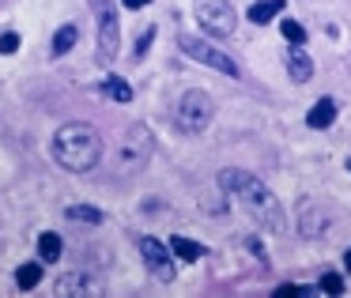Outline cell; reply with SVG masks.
<instances>
[{
	"instance_id": "1",
	"label": "cell",
	"mask_w": 351,
	"mask_h": 298,
	"mask_svg": "<svg viewBox=\"0 0 351 298\" xmlns=\"http://www.w3.org/2000/svg\"><path fill=\"white\" fill-rule=\"evenodd\" d=\"M219 189L227 193L261 230H268V234H283V230H287V223H283V204L276 200V193L268 189L261 177L250 174V170H238V166L219 170Z\"/></svg>"
},
{
	"instance_id": "2",
	"label": "cell",
	"mask_w": 351,
	"mask_h": 298,
	"mask_svg": "<svg viewBox=\"0 0 351 298\" xmlns=\"http://www.w3.org/2000/svg\"><path fill=\"white\" fill-rule=\"evenodd\" d=\"M49 151H53L57 166L72 170V174H87V170H95L102 159V136L91 125L72 121V125H64V129H57Z\"/></svg>"
},
{
	"instance_id": "3",
	"label": "cell",
	"mask_w": 351,
	"mask_h": 298,
	"mask_svg": "<svg viewBox=\"0 0 351 298\" xmlns=\"http://www.w3.org/2000/svg\"><path fill=\"white\" fill-rule=\"evenodd\" d=\"M152 132H147V125H129L121 136V144H117V174L129 177V174H140V170L147 166V159H152Z\"/></svg>"
},
{
	"instance_id": "4",
	"label": "cell",
	"mask_w": 351,
	"mask_h": 298,
	"mask_svg": "<svg viewBox=\"0 0 351 298\" xmlns=\"http://www.w3.org/2000/svg\"><path fill=\"white\" fill-rule=\"evenodd\" d=\"M215 117V102L208 91H185L182 99H178V110H174V121L178 129L185 132V136H197V132H204L208 125H212Z\"/></svg>"
},
{
	"instance_id": "5",
	"label": "cell",
	"mask_w": 351,
	"mask_h": 298,
	"mask_svg": "<svg viewBox=\"0 0 351 298\" xmlns=\"http://www.w3.org/2000/svg\"><path fill=\"white\" fill-rule=\"evenodd\" d=\"M178 46H182V53H185V57H193V61L208 64V69H215V72H223L227 79H238V72H242L227 53H223V49H215L212 42L197 38V34H182V38H178Z\"/></svg>"
},
{
	"instance_id": "6",
	"label": "cell",
	"mask_w": 351,
	"mask_h": 298,
	"mask_svg": "<svg viewBox=\"0 0 351 298\" xmlns=\"http://www.w3.org/2000/svg\"><path fill=\"white\" fill-rule=\"evenodd\" d=\"M193 8H197V23L208 34H215V38H230L234 34L238 19H234L230 0H193Z\"/></svg>"
},
{
	"instance_id": "7",
	"label": "cell",
	"mask_w": 351,
	"mask_h": 298,
	"mask_svg": "<svg viewBox=\"0 0 351 298\" xmlns=\"http://www.w3.org/2000/svg\"><path fill=\"white\" fill-rule=\"evenodd\" d=\"M140 260H144L147 275H155L159 283L174 280V253H170V245H162L159 238H140Z\"/></svg>"
},
{
	"instance_id": "8",
	"label": "cell",
	"mask_w": 351,
	"mask_h": 298,
	"mask_svg": "<svg viewBox=\"0 0 351 298\" xmlns=\"http://www.w3.org/2000/svg\"><path fill=\"white\" fill-rule=\"evenodd\" d=\"M99 12V61L102 64H114L117 61V49H121V23H117V8L114 4H102Z\"/></svg>"
},
{
	"instance_id": "9",
	"label": "cell",
	"mask_w": 351,
	"mask_h": 298,
	"mask_svg": "<svg viewBox=\"0 0 351 298\" xmlns=\"http://www.w3.org/2000/svg\"><path fill=\"white\" fill-rule=\"evenodd\" d=\"M328 227H332V219H328V208L321 200H313V197L298 200V234L321 238V234H328Z\"/></svg>"
},
{
	"instance_id": "10",
	"label": "cell",
	"mask_w": 351,
	"mask_h": 298,
	"mask_svg": "<svg viewBox=\"0 0 351 298\" xmlns=\"http://www.w3.org/2000/svg\"><path fill=\"white\" fill-rule=\"evenodd\" d=\"M287 72H291L295 84H310V79H313V61H310V53H306L302 46H295L287 53Z\"/></svg>"
},
{
	"instance_id": "11",
	"label": "cell",
	"mask_w": 351,
	"mask_h": 298,
	"mask_svg": "<svg viewBox=\"0 0 351 298\" xmlns=\"http://www.w3.org/2000/svg\"><path fill=\"white\" fill-rule=\"evenodd\" d=\"M336 114H340L336 99H317V102H313V110L306 114V125H310V129H328V125L336 121Z\"/></svg>"
},
{
	"instance_id": "12",
	"label": "cell",
	"mask_w": 351,
	"mask_h": 298,
	"mask_svg": "<svg viewBox=\"0 0 351 298\" xmlns=\"http://www.w3.org/2000/svg\"><path fill=\"white\" fill-rule=\"evenodd\" d=\"M287 8V0H257V4H250V23H257V27H265V23H272L280 12Z\"/></svg>"
},
{
	"instance_id": "13",
	"label": "cell",
	"mask_w": 351,
	"mask_h": 298,
	"mask_svg": "<svg viewBox=\"0 0 351 298\" xmlns=\"http://www.w3.org/2000/svg\"><path fill=\"white\" fill-rule=\"evenodd\" d=\"M64 253V242L57 230H42L38 234V260H46V264H53V260H61Z\"/></svg>"
},
{
	"instance_id": "14",
	"label": "cell",
	"mask_w": 351,
	"mask_h": 298,
	"mask_svg": "<svg viewBox=\"0 0 351 298\" xmlns=\"http://www.w3.org/2000/svg\"><path fill=\"white\" fill-rule=\"evenodd\" d=\"M99 91L106 95L110 102H132V87L125 84L121 76H114V72H110V76H102V79H99Z\"/></svg>"
},
{
	"instance_id": "15",
	"label": "cell",
	"mask_w": 351,
	"mask_h": 298,
	"mask_svg": "<svg viewBox=\"0 0 351 298\" xmlns=\"http://www.w3.org/2000/svg\"><path fill=\"white\" fill-rule=\"evenodd\" d=\"M170 253H174V260H200L208 249H204L200 242H193V238L174 234V238H170Z\"/></svg>"
},
{
	"instance_id": "16",
	"label": "cell",
	"mask_w": 351,
	"mask_h": 298,
	"mask_svg": "<svg viewBox=\"0 0 351 298\" xmlns=\"http://www.w3.org/2000/svg\"><path fill=\"white\" fill-rule=\"evenodd\" d=\"M57 295H91V283L84 272H64L57 280Z\"/></svg>"
},
{
	"instance_id": "17",
	"label": "cell",
	"mask_w": 351,
	"mask_h": 298,
	"mask_svg": "<svg viewBox=\"0 0 351 298\" xmlns=\"http://www.w3.org/2000/svg\"><path fill=\"white\" fill-rule=\"evenodd\" d=\"M64 219H72V223H87V227H99L106 215L99 212V208H91V204H69L64 208Z\"/></svg>"
},
{
	"instance_id": "18",
	"label": "cell",
	"mask_w": 351,
	"mask_h": 298,
	"mask_svg": "<svg viewBox=\"0 0 351 298\" xmlns=\"http://www.w3.org/2000/svg\"><path fill=\"white\" fill-rule=\"evenodd\" d=\"M38 280H42V260H31V264H19V272H16V287H19V290L38 287Z\"/></svg>"
},
{
	"instance_id": "19",
	"label": "cell",
	"mask_w": 351,
	"mask_h": 298,
	"mask_svg": "<svg viewBox=\"0 0 351 298\" xmlns=\"http://www.w3.org/2000/svg\"><path fill=\"white\" fill-rule=\"evenodd\" d=\"M76 34H80L76 27H72V23H64L61 31L53 34V57H64V53H69V49L76 46Z\"/></svg>"
},
{
	"instance_id": "20",
	"label": "cell",
	"mask_w": 351,
	"mask_h": 298,
	"mask_svg": "<svg viewBox=\"0 0 351 298\" xmlns=\"http://www.w3.org/2000/svg\"><path fill=\"white\" fill-rule=\"evenodd\" d=\"M280 31H283V38H287L291 46H306V27L298 23V19H283Z\"/></svg>"
},
{
	"instance_id": "21",
	"label": "cell",
	"mask_w": 351,
	"mask_h": 298,
	"mask_svg": "<svg viewBox=\"0 0 351 298\" xmlns=\"http://www.w3.org/2000/svg\"><path fill=\"white\" fill-rule=\"evenodd\" d=\"M321 290H328V295H340V290H343V280H340L336 272H325V275H321Z\"/></svg>"
},
{
	"instance_id": "22",
	"label": "cell",
	"mask_w": 351,
	"mask_h": 298,
	"mask_svg": "<svg viewBox=\"0 0 351 298\" xmlns=\"http://www.w3.org/2000/svg\"><path fill=\"white\" fill-rule=\"evenodd\" d=\"M19 49V34L8 31V34H0V53H16Z\"/></svg>"
},
{
	"instance_id": "23",
	"label": "cell",
	"mask_w": 351,
	"mask_h": 298,
	"mask_svg": "<svg viewBox=\"0 0 351 298\" xmlns=\"http://www.w3.org/2000/svg\"><path fill=\"white\" fill-rule=\"evenodd\" d=\"M152 42H155V27H147V31L140 34V42H136V57H144L147 49H152Z\"/></svg>"
},
{
	"instance_id": "24",
	"label": "cell",
	"mask_w": 351,
	"mask_h": 298,
	"mask_svg": "<svg viewBox=\"0 0 351 298\" xmlns=\"http://www.w3.org/2000/svg\"><path fill=\"white\" fill-rule=\"evenodd\" d=\"M152 0H121V8H129V12H140V8H147Z\"/></svg>"
},
{
	"instance_id": "25",
	"label": "cell",
	"mask_w": 351,
	"mask_h": 298,
	"mask_svg": "<svg viewBox=\"0 0 351 298\" xmlns=\"http://www.w3.org/2000/svg\"><path fill=\"white\" fill-rule=\"evenodd\" d=\"M91 4H95V8H102V4H114V0H91Z\"/></svg>"
},
{
	"instance_id": "26",
	"label": "cell",
	"mask_w": 351,
	"mask_h": 298,
	"mask_svg": "<svg viewBox=\"0 0 351 298\" xmlns=\"http://www.w3.org/2000/svg\"><path fill=\"white\" fill-rule=\"evenodd\" d=\"M343 264H348V268H351V249H348V257H343Z\"/></svg>"
},
{
	"instance_id": "27",
	"label": "cell",
	"mask_w": 351,
	"mask_h": 298,
	"mask_svg": "<svg viewBox=\"0 0 351 298\" xmlns=\"http://www.w3.org/2000/svg\"><path fill=\"white\" fill-rule=\"evenodd\" d=\"M348 170H351V159H348Z\"/></svg>"
}]
</instances>
